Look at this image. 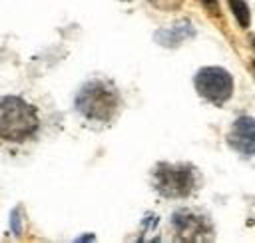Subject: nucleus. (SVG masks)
I'll return each mask as SVG.
<instances>
[{"label":"nucleus","instance_id":"1","mask_svg":"<svg viewBox=\"0 0 255 243\" xmlns=\"http://www.w3.org/2000/svg\"><path fill=\"white\" fill-rule=\"evenodd\" d=\"M74 110L84 125L92 129H104L120 118L124 110V98L120 88L110 78L94 76L78 88Z\"/></svg>","mask_w":255,"mask_h":243},{"label":"nucleus","instance_id":"2","mask_svg":"<svg viewBox=\"0 0 255 243\" xmlns=\"http://www.w3.org/2000/svg\"><path fill=\"white\" fill-rule=\"evenodd\" d=\"M42 120L38 108L24 96H0V141L26 143L40 131Z\"/></svg>","mask_w":255,"mask_h":243},{"label":"nucleus","instance_id":"3","mask_svg":"<svg viewBox=\"0 0 255 243\" xmlns=\"http://www.w3.org/2000/svg\"><path fill=\"white\" fill-rule=\"evenodd\" d=\"M151 187L159 197L181 199L197 187V173L189 163L161 161L151 169Z\"/></svg>","mask_w":255,"mask_h":243},{"label":"nucleus","instance_id":"4","mask_svg":"<svg viewBox=\"0 0 255 243\" xmlns=\"http://www.w3.org/2000/svg\"><path fill=\"white\" fill-rule=\"evenodd\" d=\"M193 86L197 94L213 106L225 104L233 94V78L225 68L219 66H205L197 70Z\"/></svg>","mask_w":255,"mask_h":243},{"label":"nucleus","instance_id":"5","mask_svg":"<svg viewBox=\"0 0 255 243\" xmlns=\"http://www.w3.org/2000/svg\"><path fill=\"white\" fill-rule=\"evenodd\" d=\"M171 227L179 241H203L211 237V223L205 215L191 209H177L171 215Z\"/></svg>","mask_w":255,"mask_h":243},{"label":"nucleus","instance_id":"6","mask_svg":"<svg viewBox=\"0 0 255 243\" xmlns=\"http://www.w3.org/2000/svg\"><path fill=\"white\" fill-rule=\"evenodd\" d=\"M227 143L243 155H255V118H237L227 133Z\"/></svg>","mask_w":255,"mask_h":243},{"label":"nucleus","instance_id":"7","mask_svg":"<svg viewBox=\"0 0 255 243\" xmlns=\"http://www.w3.org/2000/svg\"><path fill=\"white\" fill-rule=\"evenodd\" d=\"M193 34H195L193 26L187 20H183V22H177V24L165 28V30H159L155 34V40L161 46H177V44L185 42L187 38H191Z\"/></svg>","mask_w":255,"mask_h":243},{"label":"nucleus","instance_id":"8","mask_svg":"<svg viewBox=\"0 0 255 243\" xmlns=\"http://www.w3.org/2000/svg\"><path fill=\"white\" fill-rule=\"evenodd\" d=\"M229 6L233 10V16L237 18L239 26L241 28H247L249 26V8H247V2L245 0H229Z\"/></svg>","mask_w":255,"mask_h":243},{"label":"nucleus","instance_id":"9","mask_svg":"<svg viewBox=\"0 0 255 243\" xmlns=\"http://www.w3.org/2000/svg\"><path fill=\"white\" fill-rule=\"evenodd\" d=\"M253 44H255V38H253Z\"/></svg>","mask_w":255,"mask_h":243}]
</instances>
